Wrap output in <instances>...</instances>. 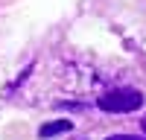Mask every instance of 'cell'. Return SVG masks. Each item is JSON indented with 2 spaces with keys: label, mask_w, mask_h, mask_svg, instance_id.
I'll list each match as a JSON object with an SVG mask.
<instances>
[{
  "label": "cell",
  "mask_w": 146,
  "mask_h": 140,
  "mask_svg": "<svg viewBox=\"0 0 146 140\" xmlns=\"http://www.w3.org/2000/svg\"><path fill=\"white\" fill-rule=\"evenodd\" d=\"M105 140H146V137H137V134H111Z\"/></svg>",
  "instance_id": "3"
},
{
  "label": "cell",
  "mask_w": 146,
  "mask_h": 140,
  "mask_svg": "<svg viewBox=\"0 0 146 140\" xmlns=\"http://www.w3.org/2000/svg\"><path fill=\"white\" fill-rule=\"evenodd\" d=\"M143 131H146V120H143Z\"/></svg>",
  "instance_id": "4"
},
{
  "label": "cell",
  "mask_w": 146,
  "mask_h": 140,
  "mask_svg": "<svg viewBox=\"0 0 146 140\" xmlns=\"http://www.w3.org/2000/svg\"><path fill=\"white\" fill-rule=\"evenodd\" d=\"M96 105L102 111H108V114H131V111H137L143 105V93L135 90V88H114V90L102 93L96 99Z\"/></svg>",
  "instance_id": "1"
},
{
  "label": "cell",
  "mask_w": 146,
  "mask_h": 140,
  "mask_svg": "<svg viewBox=\"0 0 146 140\" xmlns=\"http://www.w3.org/2000/svg\"><path fill=\"white\" fill-rule=\"evenodd\" d=\"M70 128H73L70 120H53V123H44L38 128V137L47 140V137H53V134H64V131H70Z\"/></svg>",
  "instance_id": "2"
}]
</instances>
